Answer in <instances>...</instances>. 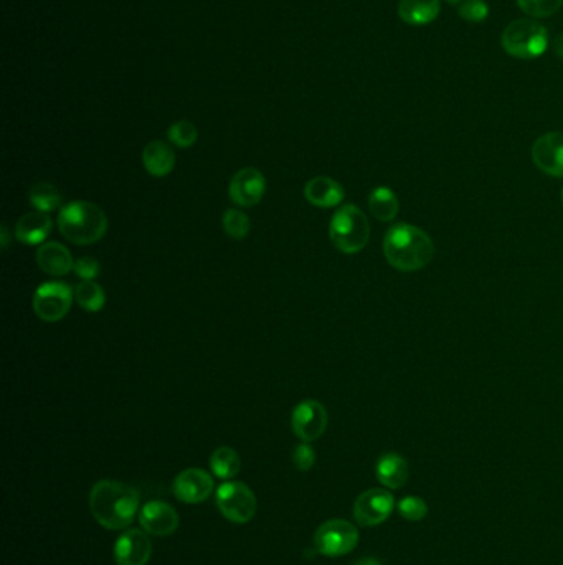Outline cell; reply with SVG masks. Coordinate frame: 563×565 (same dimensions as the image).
Listing matches in <instances>:
<instances>
[{
  "label": "cell",
  "instance_id": "cell-6",
  "mask_svg": "<svg viewBox=\"0 0 563 565\" xmlns=\"http://www.w3.org/2000/svg\"><path fill=\"white\" fill-rule=\"evenodd\" d=\"M217 507L235 525H246L256 515V496L242 481H227L217 489Z\"/></svg>",
  "mask_w": 563,
  "mask_h": 565
},
{
  "label": "cell",
  "instance_id": "cell-34",
  "mask_svg": "<svg viewBox=\"0 0 563 565\" xmlns=\"http://www.w3.org/2000/svg\"><path fill=\"white\" fill-rule=\"evenodd\" d=\"M0 235H2V248L5 250V248L9 247V230H7V227H5V225H2V229H0Z\"/></svg>",
  "mask_w": 563,
  "mask_h": 565
},
{
  "label": "cell",
  "instance_id": "cell-13",
  "mask_svg": "<svg viewBox=\"0 0 563 565\" xmlns=\"http://www.w3.org/2000/svg\"><path fill=\"white\" fill-rule=\"evenodd\" d=\"M532 161L543 174L563 177V132H547L533 142Z\"/></svg>",
  "mask_w": 563,
  "mask_h": 565
},
{
  "label": "cell",
  "instance_id": "cell-30",
  "mask_svg": "<svg viewBox=\"0 0 563 565\" xmlns=\"http://www.w3.org/2000/svg\"><path fill=\"white\" fill-rule=\"evenodd\" d=\"M460 17L471 23H481L489 15V5L486 0H463L458 7Z\"/></svg>",
  "mask_w": 563,
  "mask_h": 565
},
{
  "label": "cell",
  "instance_id": "cell-26",
  "mask_svg": "<svg viewBox=\"0 0 563 565\" xmlns=\"http://www.w3.org/2000/svg\"><path fill=\"white\" fill-rule=\"evenodd\" d=\"M223 230L228 233L235 240H242L250 233V219L246 213H243L238 209H230L223 213Z\"/></svg>",
  "mask_w": 563,
  "mask_h": 565
},
{
  "label": "cell",
  "instance_id": "cell-15",
  "mask_svg": "<svg viewBox=\"0 0 563 565\" xmlns=\"http://www.w3.org/2000/svg\"><path fill=\"white\" fill-rule=\"evenodd\" d=\"M266 193L264 175L255 167H245L237 172L230 182V199L242 207L260 203Z\"/></svg>",
  "mask_w": 563,
  "mask_h": 565
},
{
  "label": "cell",
  "instance_id": "cell-11",
  "mask_svg": "<svg viewBox=\"0 0 563 565\" xmlns=\"http://www.w3.org/2000/svg\"><path fill=\"white\" fill-rule=\"evenodd\" d=\"M213 478L201 468L183 470L174 480V495L185 505H201L213 493Z\"/></svg>",
  "mask_w": 563,
  "mask_h": 565
},
{
  "label": "cell",
  "instance_id": "cell-25",
  "mask_svg": "<svg viewBox=\"0 0 563 565\" xmlns=\"http://www.w3.org/2000/svg\"><path fill=\"white\" fill-rule=\"evenodd\" d=\"M75 300L85 311L98 313L106 304V294H104L103 288H101L98 282H85L83 280L75 288Z\"/></svg>",
  "mask_w": 563,
  "mask_h": 565
},
{
  "label": "cell",
  "instance_id": "cell-12",
  "mask_svg": "<svg viewBox=\"0 0 563 565\" xmlns=\"http://www.w3.org/2000/svg\"><path fill=\"white\" fill-rule=\"evenodd\" d=\"M151 555V539L141 529L124 531L114 544V561L118 565H146Z\"/></svg>",
  "mask_w": 563,
  "mask_h": 565
},
{
  "label": "cell",
  "instance_id": "cell-5",
  "mask_svg": "<svg viewBox=\"0 0 563 565\" xmlns=\"http://www.w3.org/2000/svg\"><path fill=\"white\" fill-rule=\"evenodd\" d=\"M501 45L507 55L521 60L542 57L549 45V31L532 19H519L509 23L503 31Z\"/></svg>",
  "mask_w": 563,
  "mask_h": 565
},
{
  "label": "cell",
  "instance_id": "cell-14",
  "mask_svg": "<svg viewBox=\"0 0 563 565\" xmlns=\"http://www.w3.org/2000/svg\"><path fill=\"white\" fill-rule=\"evenodd\" d=\"M139 523L147 534L165 537L177 531L179 515L175 507L164 501H149L142 506L139 513Z\"/></svg>",
  "mask_w": 563,
  "mask_h": 565
},
{
  "label": "cell",
  "instance_id": "cell-10",
  "mask_svg": "<svg viewBox=\"0 0 563 565\" xmlns=\"http://www.w3.org/2000/svg\"><path fill=\"white\" fill-rule=\"evenodd\" d=\"M292 432L302 442L309 444L321 436L327 428V412L317 400H302L291 415Z\"/></svg>",
  "mask_w": 563,
  "mask_h": 565
},
{
  "label": "cell",
  "instance_id": "cell-2",
  "mask_svg": "<svg viewBox=\"0 0 563 565\" xmlns=\"http://www.w3.org/2000/svg\"><path fill=\"white\" fill-rule=\"evenodd\" d=\"M383 253L395 270L418 272L432 262L434 245L422 229L410 223H397L385 233Z\"/></svg>",
  "mask_w": 563,
  "mask_h": 565
},
{
  "label": "cell",
  "instance_id": "cell-18",
  "mask_svg": "<svg viewBox=\"0 0 563 565\" xmlns=\"http://www.w3.org/2000/svg\"><path fill=\"white\" fill-rule=\"evenodd\" d=\"M375 475L380 485L389 489H400L408 481V463L402 454L389 452L383 453L375 464Z\"/></svg>",
  "mask_w": 563,
  "mask_h": 565
},
{
  "label": "cell",
  "instance_id": "cell-24",
  "mask_svg": "<svg viewBox=\"0 0 563 565\" xmlns=\"http://www.w3.org/2000/svg\"><path fill=\"white\" fill-rule=\"evenodd\" d=\"M29 199L39 212L47 213L60 207L61 193L50 182H37L29 193Z\"/></svg>",
  "mask_w": 563,
  "mask_h": 565
},
{
  "label": "cell",
  "instance_id": "cell-19",
  "mask_svg": "<svg viewBox=\"0 0 563 565\" xmlns=\"http://www.w3.org/2000/svg\"><path fill=\"white\" fill-rule=\"evenodd\" d=\"M51 232V219L45 212H31L22 215L15 225L17 240L25 245H40Z\"/></svg>",
  "mask_w": 563,
  "mask_h": 565
},
{
  "label": "cell",
  "instance_id": "cell-8",
  "mask_svg": "<svg viewBox=\"0 0 563 565\" xmlns=\"http://www.w3.org/2000/svg\"><path fill=\"white\" fill-rule=\"evenodd\" d=\"M75 293L63 282H47L33 294V311L45 323H57L70 313Z\"/></svg>",
  "mask_w": 563,
  "mask_h": 565
},
{
  "label": "cell",
  "instance_id": "cell-33",
  "mask_svg": "<svg viewBox=\"0 0 563 565\" xmlns=\"http://www.w3.org/2000/svg\"><path fill=\"white\" fill-rule=\"evenodd\" d=\"M552 47L553 51H555V55H557L559 58H563V33H560V35H557V37H555Z\"/></svg>",
  "mask_w": 563,
  "mask_h": 565
},
{
  "label": "cell",
  "instance_id": "cell-21",
  "mask_svg": "<svg viewBox=\"0 0 563 565\" xmlns=\"http://www.w3.org/2000/svg\"><path fill=\"white\" fill-rule=\"evenodd\" d=\"M144 169L154 177H165L175 167V154L162 141H152L142 151Z\"/></svg>",
  "mask_w": 563,
  "mask_h": 565
},
{
  "label": "cell",
  "instance_id": "cell-1",
  "mask_svg": "<svg viewBox=\"0 0 563 565\" xmlns=\"http://www.w3.org/2000/svg\"><path fill=\"white\" fill-rule=\"evenodd\" d=\"M139 501V493L132 486L114 480H101L90 491L91 515L110 531L130 527L138 515Z\"/></svg>",
  "mask_w": 563,
  "mask_h": 565
},
{
  "label": "cell",
  "instance_id": "cell-4",
  "mask_svg": "<svg viewBox=\"0 0 563 565\" xmlns=\"http://www.w3.org/2000/svg\"><path fill=\"white\" fill-rule=\"evenodd\" d=\"M329 237L337 250L347 255L359 253L371 240V223L355 205H344L332 217Z\"/></svg>",
  "mask_w": 563,
  "mask_h": 565
},
{
  "label": "cell",
  "instance_id": "cell-27",
  "mask_svg": "<svg viewBox=\"0 0 563 565\" xmlns=\"http://www.w3.org/2000/svg\"><path fill=\"white\" fill-rule=\"evenodd\" d=\"M167 138L169 141L177 146V148H192L197 139H199V131L195 128V124L191 121H177L172 124L167 130Z\"/></svg>",
  "mask_w": 563,
  "mask_h": 565
},
{
  "label": "cell",
  "instance_id": "cell-23",
  "mask_svg": "<svg viewBox=\"0 0 563 565\" xmlns=\"http://www.w3.org/2000/svg\"><path fill=\"white\" fill-rule=\"evenodd\" d=\"M210 468L213 475L217 478L232 480L233 476L238 475V471L242 468L240 454L237 453L230 446H220L211 453Z\"/></svg>",
  "mask_w": 563,
  "mask_h": 565
},
{
  "label": "cell",
  "instance_id": "cell-31",
  "mask_svg": "<svg viewBox=\"0 0 563 565\" xmlns=\"http://www.w3.org/2000/svg\"><path fill=\"white\" fill-rule=\"evenodd\" d=\"M292 463L299 471H309L316 463V452H314L311 444H306V442L298 444L294 453H292Z\"/></svg>",
  "mask_w": 563,
  "mask_h": 565
},
{
  "label": "cell",
  "instance_id": "cell-35",
  "mask_svg": "<svg viewBox=\"0 0 563 565\" xmlns=\"http://www.w3.org/2000/svg\"><path fill=\"white\" fill-rule=\"evenodd\" d=\"M353 565H382V562L377 561V559H373V557H363V559L357 561Z\"/></svg>",
  "mask_w": 563,
  "mask_h": 565
},
{
  "label": "cell",
  "instance_id": "cell-17",
  "mask_svg": "<svg viewBox=\"0 0 563 565\" xmlns=\"http://www.w3.org/2000/svg\"><path fill=\"white\" fill-rule=\"evenodd\" d=\"M37 263L41 272L50 276H65L75 268L70 250L58 242H47L40 245L37 252Z\"/></svg>",
  "mask_w": 563,
  "mask_h": 565
},
{
  "label": "cell",
  "instance_id": "cell-37",
  "mask_svg": "<svg viewBox=\"0 0 563 565\" xmlns=\"http://www.w3.org/2000/svg\"><path fill=\"white\" fill-rule=\"evenodd\" d=\"M560 197H562V202H563V189H562V193H560Z\"/></svg>",
  "mask_w": 563,
  "mask_h": 565
},
{
  "label": "cell",
  "instance_id": "cell-16",
  "mask_svg": "<svg viewBox=\"0 0 563 565\" xmlns=\"http://www.w3.org/2000/svg\"><path fill=\"white\" fill-rule=\"evenodd\" d=\"M304 197L314 207L331 209V207H335V205L343 202L345 193H344V187L339 182L334 181L331 177H326V175H319V177H314L306 184Z\"/></svg>",
  "mask_w": 563,
  "mask_h": 565
},
{
  "label": "cell",
  "instance_id": "cell-29",
  "mask_svg": "<svg viewBox=\"0 0 563 565\" xmlns=\"http://www.w3.org/2000/svg\"><path fill=\"white\" fill-rule=\"evenodd\" d=\"M397 509L402 517H405L407 521H412V523L423 521L428 515L426 501L418 496H405L398 501Z\"/></svg>",
  "mask_w": 563,
  "mask_h": 565
},
{
  "label": "cell",
  "instance_id": "cell-32",
  "mask_svg": "<svg viewBox=\"0 0 563 565\" xmlns=\"http://www.w3.org/2000/svg\"><path fill=\"white\" fill-rule=\"evenodd\" d=\"M75 273L76 276H80L81 280L85 282H93L94 278L100 276V263L96 262L94 258L91 256H83L80 260L75 262Z\"/></svg>",
  "mask_w": 563,
  "mask_h": 565
},
{
  "label": "cell",
  "instance_id": "cell-36",
  "mask_svg": "<svg viewBox=\"0 0 563 565\" xmlns=\"http://www.w3.org/2000/svg\"><path fill=\"white\" fill-rule=\"evenodd\" d=\"M446 2H450V4H456V2H461V0H446Z\"/></svg>",
  "mask_w": 563,
  "mask_h": 565
},
{
  "label": "cell",
  "instance_id": "cell-9",
  "mask_svg": "<svg viewBox=\"0 0 563 565\" xmlns=\"http://www.w3.org/2000/svg\"><path fill=\"white\" fill-rule=\"evenodd\" d=\"M395 509V498L387 489H369L363 491L353 503V519L357 525L362 527H373V525L385 523Z\"/></svg>",
  "mask_w": 563,
  "mask_h": 565
},
{
  "label": "cell",
  "instance_id": "cell-28",
  "mask_svg": "<svg viewBox=\"0 0 563 565\" xmlns=\"http://www.w3.org/2000/svg\"><path fill=\"white\" fill-rule=\"evenodd\" d=\"M517 5L533 19H547L560 11L563 0H517Z\"/></svg>",
  "mask_w": 563,
  "mask_h": 565
},
{
  "label": "cell",
  "instance_id": "cell-22",
  "mask_svg": "<svg viewBox=\"0 0 563 565\" xmlns=\"http://www.w3.org/2000/svg\"><path fill=\"white\" fill-rule=\"evenodd\" d=\"M371 213L380 222H392L400 212V202L390 187H375L369 195Z\"/></svg>",
  "mask_w": 563,
  "mask_h": 565
},
{
  "label": "cell",
  "instance_id": "cell-7",
  "mask_svg": "<svg viewBox=\"0 0 563 565\" xmlns=\"http://www.w3.org/2000/svg\"><path fill=\"white\" fill-rule=\"evenodd\" d=\"M359 544L357 527L345 519H331L317 527L314 547L326 557H341L353 552Z\"/></svg>",
  "mask_w": 563,
  "mask_h": 565
},
{
  "label": "cell",
  "instance_id": "cell-3",
  "mask_svg": "<svg viewBox=\"0 0 563 565\" xmlns=\"http://www.w3.org/2000/svg\"><path fill=\"white\" fill-rule=\"evenodd\" d=\"M58 229L68 242L91 245L100 242L108 232V217L96 203L73 201L61 207Z\"/></svg>",
  "mask_w": 563,
  "mask_h": 565
},
{
  "label": "cell",
  "instance_id": "cell-20",
  "mask_svg": "<svg viewBox=\"0 0 563 565\" xmlns=\"http://www.w3.org/2000/svg\"><path fill=\"white\" fill-rule=\"evenodd\" d=\"M442 0H400L398 17L408 25H428L438 19Z\"/></svg>",
  "mask_w": 563,
  "mask_h": 565
}]
</instances>
